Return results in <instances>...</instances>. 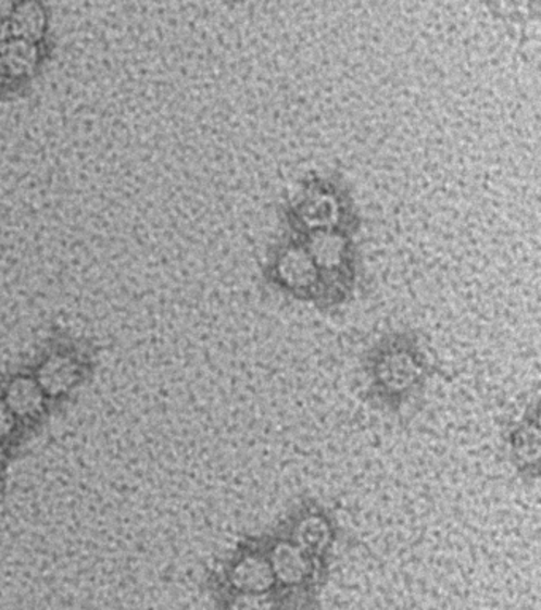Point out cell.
I'll return each mask as SVG.
<instances>
[{
  "instance_id": "obj_9",
  "label": "cell",
  "mask_w": 541,
  "mask_h": 610,
  "mask_svg": "<svg viewBox=\"0 0 541 610\" xmlns=\"http://www.w3.org/2000/svg\"><path fill=\"white\" fill-rule=\"evenodd\" d=\"M13 9H15V3L2 2V0H0V23H9Z\"/></svg>"
},
{
  "instance_id": "obj_10",
  "label": "cell",
  "mask_w": 541,
  "mask_h": 610,
  "mask_svg": "<svg viewBox=\"0 0 541 610\" xmlns=\"http://www.w3.org/2000/svg\"><path fill=\"white\" fill-rule=\"evenodd\" d=\"M10 39H12V34H10L9 23H0V53Z\"/></svg>"
},
{
  "instance_id": "obj_3",
  "label": "cell",
  "mask_w": 541,
  "mask_h": 610,
  "mask_svg": "<svg viewBox=\"0 0 541 610\" xmlns=\"http://www.w3.org/2000/svg\"><path fill=\"white\" fill-rule=\"evenodd\" d=\"M506 457L516 474L524 482H537L540 477L541 436L539 399L527 402L516 416L506 422L503 430Z\"/></svg>"
},
{
  "instance_id": "obj_2",
  "label": "cell",
  "mask_w": 541,
  "mask_h": 610,
  "mask_svg": "<svg viewBox=\"0 0 541 610\" xmlns=\"http://www.w3.org/2000/svg\"><path fill=\"white\" fill-rule=\"evenodd\" d=\"M210 587L213 593L280 596L303 610H319L318 605L298 598L281 587L272 564L264 533L241 537L226 555L218 570L213 572Z\"/></svg>"
},
{
  "instance_id": "obj_4",
  "label": "cell",
  "mask_w": 541,
  "mask_h": 610,
  "mask_svg": "<svg viewBox=\"0 0 541 610\" xmlns=\"http://www.w3.org/2000/svg\"><path fill=\"white\" fill-rule=\"evenodd\" d=\"M34 378L47 398H60L77 387L78 381H80V368H78L77 361L67 354H51L41 361Z\"/></svg>"
},
{
  "instance_id": "obj_6",
  "label": "cell",
  "mask_w": 541,
  "mask_h": 610,
  "mask_svg": "<svg viewBox=\"0 0 541 610\" xmlns=\"http://www.w3.org/2000/svg\"><path fill=\"white\" fill-rule=\"evenodd\" d=\"M47 12L39 2L15 3L9 20L10 34L13 39L39 43L47 33Z\"/></svg>"
},
{
  "instance_id": "obj_12",
  "label": "cell",
  "mask_w": 541,
  "mask_h": 610,
  "mask_svg": "<svg viewBox=\"0 0 541 610\" xmlns=\"http://www.w3.org/2000/svg\"><path fill=\"white\" fill-rule=\"evenodd\" d=\"M3 468H5V451H3L2 444H0V474H2Z\"/></svg>"
},
{
  "instance_id": "obj_11",
  "label": "cell",
  "mask_w": 541,
  "mask_h": 610,
  "mask_svg": "<svg viewBox=\"0 0 541 610\" xmlns=\"http://www.w3.org/2000/svg\"><path fill=\"white\" fill-rule=\"evenodd\" d=\"M7 77H9V75H7V71L5 67H3L2 61H0V88H2L3 83H5Z\"/></svg>"
},
{
  "instance_id": "obj_5",
  "label": "cell",
  "mask_w": 541,
  "mask_h": 610,
  "mask_svg": "<svg viewBox=\"0 0 541 610\" xmlns=\"http://www.w3.org/2000/svg\"><path fill=\"white\" fill-rule=\"evenodd\" d=\"M2 402L16 420H34L43 412L47 396L36 378L18 375L7 384Z\"/></svg>"
},
{
  "instance_id": "obj_7",
  "label": "cell",
  "mask_w": 541,
  "mask_h": 610,
  "mask_svg": "<svg viewBox=\"0 0 541 610\" xmlns=\"http://www.w3.org/2000/svg\"><path fill=\"white\" fill-rule=\"evenodd\" d=\"M39 48L36 43L21 39H10L0 53V61L9 77H26L39 64Z\"/></svg>"
},
{
  "instance_id": "obj_8",
  "label": "cell",
  "mask_w": 541,
  "mask_h": 610,
  "mask_svg": "<svg viewBox=\"0 0 541 610\" xmlns=\"http://www.w3.org/2000/svg\"><path fill=\"white\" fill-rule=\"evenodd\" d=\"M16 419L12 415L5 404H3L2 399H0V444L3 440L9 439L12 436L13 431H15Z\"/></svg>"
},
{
  "instance_id": "obj_1",
  "label": "cell",
  "mask_w": 541,
  "mask_h": 610,
  "mask_svg": "<svg viewBox=\"0 0 541 610\" xmlns=\"http://www.w3.org/2000/svg\"><path fill=\"white\" fill-rule=\"evenodd\" d=\"M430 375L429 357L412 331L386 334L365 353V395L386 413H401L418 401Z\"/></svg>"
}]
</instances>
